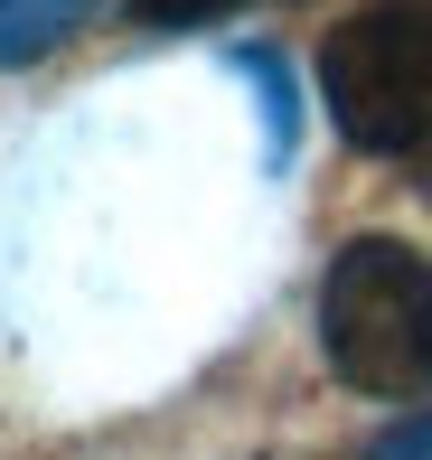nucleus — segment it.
<instances>
[{
    "label": "nucleus",
    "instance_id": "nucleus-1",
    "mask_svg": "<svg viewBox=\"0 0 432 460\" xmlns=\"http://www.w3.org/2000/svg\"><path fill=\"white\" fill-rule=\"evenodd\" d=\"M320 348L357 394H423L432 385V254L404 235L339 244L320 282Z\"/></svg>",
    "mask_w": 432,
    "mask_h": 460
},
{
    "label": "nucleus",
    "instance_id": "nucleus-4",
    "mask_svg": "<svg viewBox=\"0 0 432 460\" xmlns=\"http://www.w3.org/2000/svg\"><path fill=\"white\" fill-rule=\"evenodd\" d=\"M122 10H132L141 29H207V19L235 10V0H122Z\"/></svg>",
    "mask_w": 432,
    "mask_h": 460
},
{
    "label": "nucleus",
    "instance_id": "nucleus-2",
    "mask_svg": "<svg viewBox=\"0 0 432 460\" xmlns=\"http://www.w3.org/2000/svg\"><path fill=\"white\" fill-rule=\"evenodd\" d=\"M320 103L357 151L404 160L432 141V0H376L320 48Z\"/></svg>",
    "mask_w": 432,
    "mask_h": 460
},
{
    "label": "nucleus",
    "instance_id": "nucleus-5",
    "mask_svg": "<svg viewBox=\"0 0 432 460\" xmlns=\"http://www.w3.org/2000/svg\"><path fill=\"white\" fill-rule=\"evenodd\" d=\"M366 460H432V413H414V423H395Z\"/></svg>",
    "mask_w": 432,
    "mask_h": 460
},
{
    "label": "nucleus",
    "instance_id": "nucleus-3",
    "mask_svg": "<svg viewBox=\"0 0 432 460\" xmlns=\"http://www.w3.org/2000/svg\"><path fill=\"white\" fill-rule=\"evenodd\" d=\"M94 0H0V66H38Z\"/></svg>",
    "mask_w": 432,
    "mask_h": 460
}]
</instances>
